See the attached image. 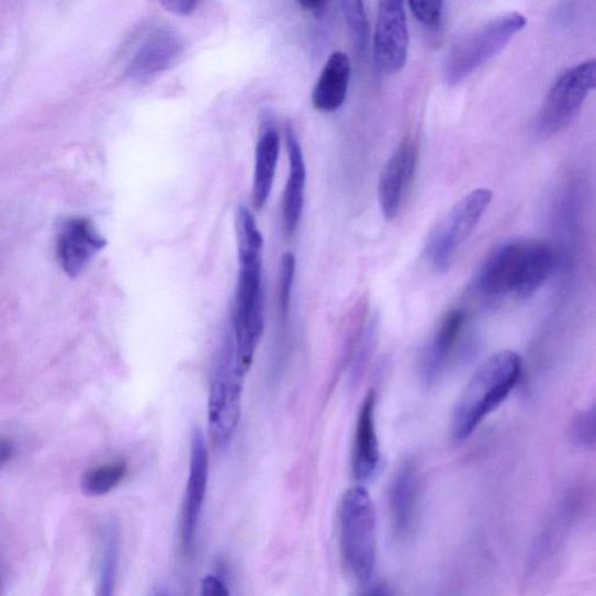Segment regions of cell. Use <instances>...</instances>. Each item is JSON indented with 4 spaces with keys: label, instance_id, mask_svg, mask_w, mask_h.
<instances>
[{
    "label": "cell",
    "instance_id": "18",
    "mask_svg": "<svg viewBox=\"0 0 596 596\" xmlns=\"http://www.w3.org/2000/svg\"><path fill=\"white\" fill-rule=\"evenodd\" d=\"M288 158H290V175L283 194V222L288 235H293L300 224L304 190L306 182V168L303 151L292 127L285 130Z\"/></svg>",
    "mask_w": 596,
    "mask_h": 596
},
{
    "label": "cell",
    "instance_id": "19",
    "mask_svg": "<svg viewBox=\"0 0 596 596\" xmlns=\"http://www.w3.org/2000/svg\"><path fill=\"white\" fill-rule=\"evenodd\" d=\"M280 136L277 130H266L261 134L256 148L252 201L257 210L262 209L269 196H271L280 158Z\"/></svg>",
    "mask_w": 596,
    "mask_h": 596
},
{
    "label": "cell",
    "instance_id": "11",
    "mask_svg": "<svg viewBox=\"0 0 596 596\" xmlns=\"http://www.w3.org/2000/svg\"><path fill=\"white\" fill-rule=\"evenodd\" d=\"M418 160V144L414 137H407L394 151L384 166L379 181V203L383 216L394 220L415 177Z\"/></svg>",
    "mask_w": 596,
    "mask_h": 596
},
{
    "label": "cell",
    "instance_id": "1",
    "mask_svg": "<svg viewBox=\"0 0 596 596\" xmlns=\"http://www.w3.org/2000/svg\"><path fill=\"white\" fill-rule=\"evenodd\" d=\"M239 274L233 306L235 356L238 370L247 375L265 331L262 294L263 238L251 211L237 213Z\"/></svg>",
    "mask_w": 596,
    "mask_h": 596
},
{
    "label": "cell",
    "instance_id": "3",
    "mask_svg": "<svg viewBox=\"0 0 596 596\" xmlns=\"http://www.w3.org/2000/svg\"><path fill=\"white\" fill-rule=\"evenodd\" d=\"M339 540L344 566L360 585L372 582L378 560V520L367 488L356 486L342 495Z\"/></svg>",
    "mask_w": 596,
    "mask_h": 596
},
{
    "label": "cell",
    "instance_id": "16",
    "mask_svg": "<svg viewBox=\"0 0 596 596\" xmlns=\"http://www.w3.org/2000/svg\"><path fill=\"white\" fill-rule=\"evenodd\" d=\"M376 394L371 391L363 398L358 414L352 451V472L358 482H369L381 465L376 432Z\"/></svg>",
    "mask_w": 596,
    "mask_h": 596
},
{
    "label": "cell",
    "instance_id": "21",
    "mask_svg": "<svg viewBox=\"0 0 596 596\" xmlns=\"http://www.w3.org/2000/svg\"><path fill=\"white\" fill-rule=\"evenodd\" d=\"M128 468L124 460H114L88 470L81 479L82 493L90 497L108 495L125 479Z\"/></svg>",
    "mask_w": 596,
    "mask_h": 596
},
{
    "label": "cell",
    "instance_id": "6",
    "mask_svg": "<svg viewBox=\"0 0 596 596\" xmlns=\"http://www.w3.org/2000/svg\"><path fill=\"white\" fill-rule=\"evenodd\" d=\"M492 200L490 189H475L456 203L435 228L426 246V257L437 272L449 271L459 248L473 235Z\"/></svg>",
    "mask_w": 596,
    "mask_h": 596
},
{
    "label": "cell",
    "instance_id": "9",
    "mask_svg": "<svg viewBox=\"0 0 596 596\" xmlns=\"http://www.w3.org/2000/svg\"><path fill=\"white\" fill-rule=\"evenodd\" d=\"M209 483V451L202 430L191 438L188 480L181 511V543L189 553L195 544Z\"/></svg>",
    "mask_w": 596,
    "mask_h": 596
},
{
    "label": "cell",
    "instance_id": "28",
    "mask_svg": "<svg viewBox=\"0 0 596 596\" xmlns=\"http://www.w3.org/2000/svg\"><path fill=\"white\" fill-rule=\"evenodd\" d=\"M330 0H297L302 9L315 15H321L328 8Z\"/></svg>",
    "mask_w": 596,
    "mask_h": 596
},
{
    "label": "cell",
    "instance_id": "10",
    "mask_svg": "<svg viewBox=\"0 0 596 596\" xmlns=\"http://www.w3.org/2000/svg\"><path fill=\"white\" fill-rule=\"evenodd\" d=\"M527 240H511L494 249L477 274V290L491 299L516 296L520 286Z\"/></svg>",
    "mask_w": 596,
    "mask_h": 596
},
{
    "label": "cell",
    "instance_id": "4",
    "mask_svg": "<svg viewBox=\"0 0 596 596\" xmlns=\"http://www.w3.org/2000/svg\"><path fill=\"white\" fill-rule=\"evenodd\" d=\"M527 24L524 14L509 12L460 37L446 57L443 66L446 82L449 86H458L465 81L480 67L503 52Z\"/></svg>",
    "mask_w": 596,
    "mask_h": 596
},
{
    "label": "cell",
    "instance_id": "8",
    "mask_svg": "<svg viewBox=\"0 0 596 596\" xmlns=\"http://www.w3.org/2000/svg\"><path fill=\"white\" fill-rule=\"evenodd\" d=\"M405 0H379L373 52L376 68L394 75L406 66L409 31Z\"/></svg>",
    "mask_w": 596,
    "mask_h": 596
},
{
    "label": "cell",
    "instance_id": "7",
    "mask_svg": "<svg viewBox=\"0 0 596 596\" xmlns=\"http://www.w3.org/2000/svg\"><path fill=\"white\" fill-rule=\"evenodd\" d=\"M596 82V63L575 65L559 76L538 112L535 128L540 136L551 137L565 130L581 111Z\"/></svg>",
    "mask_w": 596,
    "mask_h": 596
},
{
    "label": "cell",
    "instance_id": "27",
    "mask_svg": "<svg viewBox=\"0 0 596 596\" xmlns=\"http://www.w3.org/2000/svg\"><path fill=\"white\" fill-rule=\"evenodd\" d=\"M201 594L203 596H227L229 591L225 583L217 575L209 574L204 576L201 584Z\"/></svg>",
    "mask_w": 596,
    "mask_h": 596
},
{
    "label": "cell",
    "instance_id": "23",
    "mask_svg": "<svg viewBox=\"0 0 596 596\" xmlns=\"http://www.w3.org/2000/svg\"><path fill=\"white\" fill-rule=\"evenodd\" d=\"M571 439L575 447L593 449L595 446V408L576 415L571 426Z\"/></svg>",
    "mask_w": 596,
    "mask_h": 596
},
{
    "label": "cell",
    "instance_id": "22",
    "mask_svg": "<svg viewBox=\"0 0 596 596\" xmlns=\"http://www.w3.org/2000/svg\"><path fill=\"white\" fill-rule=\"evenodd\" d=\"M340 5L356 49L359 53L367 50L370 43V22L362 0H340Z\"/></svg>",
    "mask_w": 596,
    "mask_h": 596
},
{
    "label": "cell",
    "instance_id": "13",
    "mask_svg": "<svg viewBox=\"0 0 596 596\" xmlns=\"http://www.w3.org/2000/svg\"><path fill=\"white\" fill-rule=\"evenodd\" d=\"M419 503V473L416 465L407 461L394 474L389 492L391 524L396 541H407L415 530Z\"/></svg>",
    "mask_w": 596,
    "mask_h": 596
},
{
    "label": "cell",
    "instance_id": "24",
    "mask_svg": "<svg viewBox=\"0 0 596 596\" xmlns=\"http://www.w3.org/2000/svg\"><path fill=\"white\" fill-rule=\"evenodd\" d=\"M417 22L428 30H437L443 21V0H408Z\"/></svg>",
    "mask_w": 596,
    "mask_h": 596
},
{
    "label": "cell",
    "instance_id": "15",
    "mask_svg": "<svg viewBox=\"0 0 596 596\" xmlns=\"http://www.w3.org/2000/svg\"><path fill=\"white\" fill-rule=\"evenodd\" d=\"M468 317L466 311L454 310L441 319L421 360V375L427 383L437 382L447 372L463 336Z\"/></svg>",
    "mask_w": 596,
    "mask_h": 596
},
{
    "label": "cell",
    "instance_id": "29",
    "mask_svg": "<svg viewBox=\"0 0 596 596\" xmlns=\"http://www.w3.org/2000/svg\"><path fill=\"white\" fill-rule=\"evenodd\" d=\"M14 448L8 439L0 438V471L8 464L12 458Z\"/></svg>",
    "mask_w": 596,
    "mask_h": 596
},
{
    "label": "cell",
    "instance_id": "2",
    "mask_svg": "<svg viewBox=\"0 0 596 596\" xmlns=\"http://www.w3.org/2000/svg\"><path fill=\"white\" fill-rule=\"evenodd\" d=\"M522 375V359L510 350L498 351L480 364L451 416V435L463 443L508 398Z\"/></svg>",
    "mask_w": 596,
    "mask_h": 596
},
{
    "label": "cell",
    "instance_id": "25",
    "mask_svg": "<svg viewBox=\"0 0 596 596\" xmlns=\"http://www.w3.org/2000/svg\"><path fill=\"white\" fill-rule=\"evenodd\" d=\"M294 278L295 257L286 254L282 257L280 265V305L283 314L290 310Z\"/></svg>",
    "mask_w": 596,
    "mask_h": 596
},
{
    "label": "cell",
    "instance_id": "12",
    "mask_svg": "<svg viewBox=\"0 0 596 596\" xmlns=\"http://www.w3.org/2000/svg\"><path fill=\"white\" fill-rule=\"evenodd\" d=\"M105 246V238L89 220L74 217L63 224L57 235L56 256L64 272L75 278Z\"/></svg>",
    "mask_w": 596,
    "mask_h": 596
},
{
    "label": "cell",
    "instance_id": "20",
    "mask_svg": "<svg viewBox=\"0 0 596 596\" xmlns=\"http://www.w3.org/2000/svg\"><path fill=\"white\" fill-rule=\"evenodd\" d=\"M122 533L115 518L109 517L101 531L98 594L112 596L117 584Z\"/></svg>",
    "mask_w": 596,
    "mask_h": 596
},
{
    "label": "cell",
    "instance_id": "5",
    "mask_svg": "<svg viewBox=\"0 0 596 596\" xmlns=\"http://www.w3.org/2000/svg\"><path fill=\"white\" fill-rule=\"evenodd\" d=\"M245 378L237 368L235 344L225 342L210 380L207 420L215 448L226 449L239 426Z\"/></svg>",
    "mask_w": 596,
    "mask_h": 596
},
{
    "label": "cell",
    "instance_id": "26",
    "mask_svg": "<svg viewBox=\"0 0 596 596\" xmlns=\"http://www.w3.org/2000/svg\"><path fill=\"white\" fill-rule=\"evenodd\" d=\"M159 3L171 14L189 16L196 11L201 0H159Z\"/></svg>",
    "mask_w": 596,
    "mask_h": 596
},
{
    "label": "cell",
    "instance_id": "14",
    "mask_svg": "<svg viewBox=\"0 0 596 596\" xmlns=\"http://www.w3.org/2000/svg\"><path fill=\"white\" fill-rule=\"evenodd\" d=\"M181 50L182 41L177 32L168 29L157 30L134 54L126 69V76L134 82H149L169 69Z\"/></svg>",
    "mask_w": 596,
    "mask_h": 596
},
{
    "label": "cell",
    "instance_id": "17",
    "mask_svg": "<svg viewBox=\"0 0 596 596\" xmlns=\"http://www.w3.org/2000/svg\"><path fill=\"white\" fill-rule=\"evenodd\" d=\"M351 70L348 54L335 52L330 55L313 92V104L316 110L330 113L342 106L348 98Z\"/></svg>",
    "mask_w": 596,
    "mask_h": 596
}]
</instances>
